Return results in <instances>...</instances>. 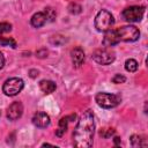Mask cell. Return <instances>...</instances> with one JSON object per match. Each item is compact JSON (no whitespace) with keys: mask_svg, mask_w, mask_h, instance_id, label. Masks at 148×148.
<instances>
[{"mask_svg":"<svg viewBox=\"0 0 148 148\" xmlns=\"http://www.w3.org/2000/svg\"><path fill=\"white\" fill-rule=\"evenodd\" d=\"M95 132V121H94V113L91 110H86L75 127L73 138H74V146L79 148H89L92 146Z\"/></svg>","mask_w":148,"mask_h":148,"instance_id":"1","label":"cell"},{"mask_svg":"<svg viewBox=\"0 0 148 148\" xmlns=\"http://www.w3.org/2000/svg\"><path fill=\"white\" fill-rule=\"evenodd\" d=\"M114 23V18L113 15L106 10V9H102L98 12V14L95 17V28L98 31H106L109 30Z\"/></svg>","mask_w":148,"mask_h":148,"instance_id":"2","label":"cell"},{"mask_svg":"<svg viewBox=\"0 0 148 148\" xmlns=\"http://www.w3.org/2000/svg\"><path fill=\"white\" fill-rule=\"evenodd\" d=\"M95 99H96V103L101 108H104V109L116 108L121 101L120 96H118L116 94H109V92H98L96 95Z\"/></svg>","mask_w":148,"mask_h":148,"instance_id":"3","label":"cell"},{"mask_svg":"<svg viewBox=\"0 0 148 148\" xmlns=\"http://www.w3.org/2000/svg\"><path fill=\"white\" fill-rule=\"evenodd\" d=\"M24 87V82L20 77H10L5 81L2 86V91L7 96H16L18 92L22 91Z\"/></svg>","mask_w":148,"mask_h":148,"instance_id":"4","label":"cell"},{"mask_svg":"<svg viewBox=\"0 0 148 148\" xmlns=\"http://www.w3.org/2000/svg\"><path fill=\"white\" fill-rule=\"evenodd\" d=\"M91 58H92L97 64H99V65H110L111 62L114 61L116 56H114V52H113L111 49L104 46L103 49L96 50V51L92 53Z\"/></svg>","mask_w":148,"mask_h":148,"instance_id":"5","label":"cell"},{"mask_svg":"<svg viewBox=\"0 0 148 148\" xmlns=\"http://www.w3.org/2000/svg\"><path fill=\"white\" fill-rule=\"evenodd\" d=\"M116 30H117L119 40H123V42H135L140 37V31L134 25H125Z\"/></svg>","mask_w":148,"mask_h":148,"instance_id":"6","label":"cell"},{"mask_svg":"<svg viewBox=\"0 0 148 148\" xmlns=\"http://www.w3.org/2000/svg\"><path fill=\"white\" fill-rule=\"evenodd\" d=\"M145 7L142 6H131L123 10V17L127 22H139L143 17Z\"/></svg>","mask_w":148,"mask_h":148,"instance_id":"7","label":"cell"},{"mask_svg":"<svg viewBox=\"0 0 148 148\" xmlns=\"http://www.w3.org/2000/svg\"><path fill=\"white\" fill-rule=\"evenodd\" d=\"M23 113V105L21 102H13L7 109V118L9 120H17Z\"/></svg>","mask_w":148,"mask_h":148,"instance_id":"8","label":"cell"},{"mask_svg":"<svg viewBox=\"0 0 148 148\" xmlns=\"http://www.w3.org/2000/svg\"><path fill=\"white\" fill-rule=\"evenodd\" d=\"M120 40H119V37H118V34H117V30L116 29H109L105 31V35H104V38H103V45L105 47H111L116 44H118Z\"/></svg>","mask_w":148,"mask_h":148,"instance_id":"9","label":"cell"},{"mask_svg":"<svg viewBox=\"0 0 148 148\" xmlns=\"http://www.w3.org/2000/svg\"><path fill=\"white\" fill-rule=\"evenodd\" d=\"M50 117L49 114H46L45 112H37L34 114L32 117V124L36 126V127H39V128H45L50 125Z\"/></svg>","mask_w":148,"mask_h":148,"instance_id":"10","label":"cell"},{"mask_svg":"<svg viewBox=\"0 0 148 148\" xmlns=\"http://www.w3.org/2000/svg\"><path fill=\"white\" fill-rule=\"evenodd\" d=\"M47 21H49V17H47L45 10H43V12H38V13L34 14L32 17H31V20H30V23H31V25L35 27V28H40V27H43Z\"/></svg>","mask_w":148,"mask_h":148,"instance_id":"11","label":"cell"},{"mask_svg":"<svg viewBox=\"0 0 148 148\" xmlns=\"http://www.w3.org/2000/svg\"><path fill=\"white\" fill-rule=\"evenodd\" d=\"M71 58H72L73 65L75 67H80L84 61V52H83V50L80 46L73 49L71 51Z\"/></svg>","mask_w":148,"mask_h":148,"instance_id":"12","label":"cell"},{"mask_svg":"<svg viewBox=\"0 0 148 148\" xmlns=\"http://www.w3.org/2000/svg\"><path fill=\"white\" fill-rule=\"evenodd\" d=\"M76 118L75 114H71V116H67V117H62L60 120H59V127L58 130L56 131V135L57 136H62L65 134V132L67 131V124L68 121H73L74 119Z\"/></svg>","mask_w":148,"mask_h":148,"instance_id":"13","label":"cell"},{"mask_svg":"<svg viewBox=\"0 0 148 148\" xmlns=\"http://www.w3.org/2000/svg\"><path fill=\"white\" fill-rule=\"evenodd\" d=\"M39 88H40V90H42L44 94H51V92H53V91L56 90L57 86H56V83H54L53 81H51V80H42V81L39 82Z\"/></svg>","mask_w":148,"mask_h":148,"instance_id":"14","label":"cell"},{"mask_svg":"<svg viewBox=\"0 0 148 148\" xmlns=\"http://www.w3.org/2000/svg\"><path fill=\"white\" fill-rule=\"evenodd\" d=\"M131 145L133 147H146L147 146V141L145 139V136L138 135V134H133L131 136Z\"/></svg>","mask_w":148,"mask_h":148,"instance_id":"15","label":"cell"},{"mask_svg":"<svg viewBox=\"0 0 148 148\" xmlns=\"http://www.w3.org/2000/svg\"><path fill=\"white\" fill-rule=\"evenodd\" d=\"M125 69L130 73H133L138 69V62L134 59H127L125 61Z\"/></svg>","mask_w":148,"mask_h":148,"instance_id":"16","label":"cell"},{"mask_svg":"<svg viewBox=\"0 0 148 148\" xmlns=\"http://www.w3.org/2000/svg\"><path fill=\"white\" fill-rule=\"evenodd\" d=\"M0 45L2 46H10L13 49L16 47V42L12 38V37H3V36H0Z\"/></svg>","mask_w":148,"mask_h":148,"instance_id":"17","label":"cell"},{"mask_svg":"<svg viewBox=\"0 0 148 148\" xmlns=\"http://www.w3.org/2000/svg\"><path fill=\"white\" fill-rule=\"evenodd\" d=\"M114 132L116 131L113 128H103V130L99 131V135L102 138H104V139H109L114 134Z\"/></svg>","mask_w":148,"mask_h":148,"instance_id":"18","label":"cell"},{"mask_svg":"<svg viewBox=\"0 0 148 148\" xmlns=\"http://www.w3.org/2000/svg\"><path fill=\"white\" fill-rule=\"evenodd\" d=\"M12 31V24L8 22H1L0 23V36H2L6 32H10Z\"/></svg>","mask_w":148,"mask_h":148,"instance_id":"19","label":"cell"},{"mask_svg":"<svg viewBox=\"0 0 148 148\" xmlns=\"http://www.w3.org/2000/svg\"><path fill=\"white\" fill-rule=\"evenodd\" d=\"M125 81H126V77L124 75H120V74H116L112 77V82L113 83H124Z\"/></svg>","mask_w":148,"mask_h":148,"instance_id":"20","label":"cell"},{"mask_svg":"<svg viewBox=\"0 0 148 148\" xmlns=\"http://www.w3.org/2000/svg\"><path fill=\"white\" fill-rule=\"evenodd\" d=\"M44 10H45V13H46V15L49 17V21H53L54 17H56V12L52 8H45Z\"/></svg>","mask_w":148,"mask_h":148,"instance_id":"21","label":"cell"},{"mask_svg":"<svg viewBox=\"0 0 148 148\" xmlns=\"http://www.w3.org/2000/svg\"><path fill=\"white\" fill-rule=\"evenodd\" d=\"M36 56L38 58H45V57H47V50L46 49H40L36 52Z\"/></svg>","mask_w":148,"mask_h":148,"instance_id":"22","label":"cell"},{"mask_svg":"<svg viewBox=\"0 0 148 148\" xmlns=\"http://www.w3.org/2000/svg\"><path fill=\"white\" fill-rule=\"evenodd\" d=\"M3 65H5V58H3V54L0 52V69L3 67Z\"/></svg>","mask_w":148,"mask_h":148,"instance_id":"23","label":"cell"},{"mask_svg":"<svg viewBox=\"0 0 148 148\" xmlns=\"http://www.w3.org/2000/svg\"><path fill=\"white\" fill-rule=\"evenodd\" d=\"M113 141H114V145L116 146H119L120 145V138L119 136H114L113 138Z\"/></svg>","mask_w":148,"mask_h":148,"instance_id":"24","label":"cell"},{"mask_svg":"<svg viewBox=\"0 0 148 148\" xmlns=\"http://www.w3.org/2000/svg\"><path fill=\"white\" fill-rule=\"evenodd\" d=\"M0 116H1V112H0Z\"/></svg>","mask_w":148,"mask_h":148,"instance_id":"25","label":"cell"}]
</instances>
